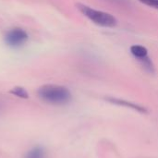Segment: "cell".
Wrapping results in <instances>:
<instances>
[{"mask_svg": "<svg viewBox=\"0 0 158 158\" xmlns=\"http://www.w3.org/2000/svg\"><path fill=\"white\" fill-rule=\"evenodd\" d=\"M39 98L50 105H65L71 99V94L69 90L61 85L45 84L39 88Z\"/></svg>", "mask_w": 158, "mask_h": 158, "instance_id": "6da1fadb", "label": "cell"}, {"mask_svg": "<svg viewBox=\"0 0 158 158\" xmlns=\"http://www.w3.org/2000/svg\"><path fill=\"white\" fill-rule=\"evenodd\" d=\"M77 8L86 18L92 20L94 24L102 27H114L117 24V19L109 13L94 9L83 4H77Z\"/></svg>", "mask_w": 158, "mask_h": 158, "instance_id": "7a4b0ae2", "label": "cell"}, {"mask_svg": "<svg viewBox=\"0 0 158 158\" xmlns=\"http://www.w3.org/2000/svg\"><path fill=\"white\" fill-rule=\"evenodd\" d=\"M27 32L21 28L9 30L5 35V43L10 47H19L28 41Z\"/></svg>", "mask_w": 158, "mask_h": 158, "instance_id": "3957f363", "label": "cell"}, {"mask_svg": "<svg viewBox=\"0 0 158 158\" xmlns=\"http://www.w3.org/2000/svg\"><path fill=\"white\" fill-rule=\"evenodd\" d=\"M131 53L132 54V56L137 58V60H141L143 59L145 57L148 56V51L147 49L143 46V45H138V44H134L131 47Z\"/></svg>", "mask_w": 158, "mask_h": 158, "instance_id": "277c9868", "label": "cell"}, {"mask_svg": "<svg viewBox=\"0 0 158 158\" xmlns=\"http://www.w3.org/2000/svg\"><path fill=\"white\" fill-rule=\"evenodd\" d=\"M24 158H46V152L43 147L36 146L29 150Z\"/></svg>", "mask_w": 158, "mask_h": 158, "instance_id": "5b68a950", "label": "cell"}, {"mask_svg": "<svg viewBox=\"0 0 158 158\" xmlns=\"http://www.w3.org/2000/svg\"><path fill=\"white\" fill-rule=\"evenodd\" d=\"M108 101L114 103V104H117V105H120V106H128V107H131V108H133V109H136V110H139L141 112H146L144 108L137 106V105H134L132 103H130V102H127L125 100H120V99H116V98H108L107 99Z\"/></svg>", "mask_w": 158, "mask_h": 158, "instance_id": "8992f818", "label": "cell"}, {"mask_svg": "<svg viewBox=\"0 0 158 158\" xmlns=\"http://www.w3.org/2000/svg\"><path fill=\"white\" fill-rule=\"evenodd\" d=\"M11 94H14L16 95L17 97H19V98H22V99H27L29 98V94L27 93V91L23 88V87H19V86H17V87H14L10 90L9 92Z\"/></svg>", "mask_w": 158, "mask_h": 158, "instance_id": "52a82bcc", "label": "cell"}, {"mask_svg": "<svg viewBox=\"0 0 158 158\" xmlns=\"http://www.w3.org/2000/svg\"><path fill=\"white\" fill-rule=\"evenodd\" d=\"M141 3L148 6H151V7H154L156 9H158V0H139Z\"/></svg>", "mask_w": 158, "mask_h": 158, "instance_id": "ba28073f", "label": "cell"}, {"mask_svg": "<svg viewBox=\"0 0 158 158\" xmlns=\"http://www.w3.org/2000/svg\"><path fill=\"white\" fill-rule=\"evenodd\" d=\"M108 1H111L113 3H118V4H120V5H124L128 2V0H108Z\"/></svg>", "mask_w": 158, "mask_h": 158, "instance_id": "9c48e42d", "label": "cell"}]
</instances>
